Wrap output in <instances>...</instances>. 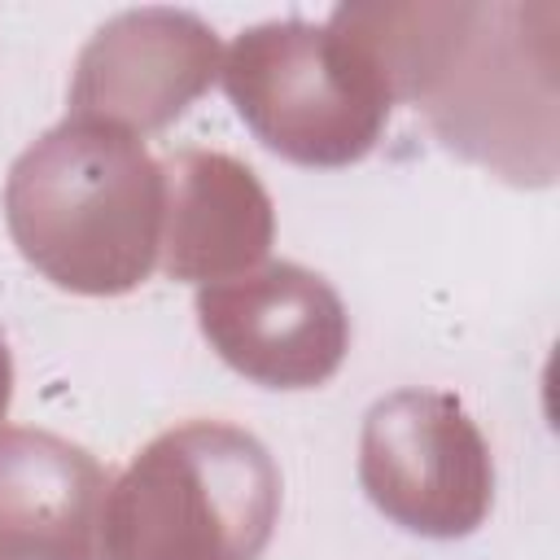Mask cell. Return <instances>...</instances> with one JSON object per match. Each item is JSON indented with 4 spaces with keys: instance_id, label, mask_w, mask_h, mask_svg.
<instances>
[{
    "instance_id": "6da1fadb",
    "label": "cell",
    "mask_w": 560,
    "mask_h": 560,
    "mask_svg": "<svg viewBox=\"0 0 560 560\" xmlns=\"http://www.w3.org/2000/svg\"><path fill=\"white\" fill-rule=\"evenodd\" d=\"M332 18L446 149L521 188L556 179L560 9L551 0H368L337 4Z\"/></svg>"
},
{
    "instance_id": "7a4b0ae2",
    "label": "cell",
    "mask_w": 560,
    "mask_h": 560,
    "mask_svg": "<svg viewBox=\"0 0 560 560\" xmlns=\"http://www.w3.org/2000/svg\"><path fill=\"white\" fill-rule=\"evenodd\" d=\"M162 162L118 127L66 118L18 153L4 223L18 254L57 289L118 298L162 254Z\"/></svg>"
},
{
    "instance_id": "3957f363",
    "label": "cell",
    "mask_w": 560,
    "mask_h": 560,
    "mask_svg": "<svg viewBox=\"0 0 560 560\" xmlns=\"http://www.w3.org/2000/svg\"><path fill=\"white\" fill-rule=\"evenodd\" d=\"M280 516L271 451L223 420L158 433L105 499V560H258Z\"/></svg>"
},
{
    "instance_id": "277c9868",
    "label": "cell",
    "mask_w": 560,
    "mask_h": 560,
    "mask_svg": "<svg viewBox=\"0 0 560 560\" xmlns=\"http://www.w3.org/2000/svg\"><path fill=\"white\" fill-rule=\"evenodd\" d=\"M219 79L254 136L298 166L368 158L394 109L381 66L332 13L324 26L284 18L241 31Z\"/></svg>"
},
{
    "instance_id": "5b68a950",
    "label": "cell",
    "mask_w": 560,
    "mask_h": 560,
    "mask_svg": "<svg viewBox=\"0 0 560 560\" xmlns=\"http://www.w3.org/2000/svg\"><path fill=\"white\" fill-rule=\"evenodd\" d=\"M363 494L424 538L472 534L494 499L490 446L472 416L438 389H398L363 416Z\"/></svg>"
},
{
    "instance_id": "8992f818",
    "label": "cell",
    "mask_w": 560,
    "mask_h": 560,
    "mask_svg": "<svg viewBox=\"0 0 560 560\" xmlns=\"http://www.w3.org/2000/svg\"><path fill=\"white\" fill-rule=\"evenodd\" d=\"M197 324L232 372L267 389H315L350 350V315L337 289L298 262L201 284Z\"/></svg>"
},
{
    "instance_id": "52a82bcc",
    "label": "cell",
    "mask_w": 560,
    "mask_h": 560,
    "mask_svg": "<svg viewBox=\"0 0 560 560\" xmlns=\"http://www.w3.org/2000/svg\"><path fill=\"white\" fill-rule=\"evenodd\" d=\"M223 66L219 35L188 9H127L79 52L70 118H92L127 136L175 122Z\"/></svg>"
},
{
    "instance_id": "ba28073f",
    "label": "cell",
    "mask_w": 560,
    "mask_h": 560,
    "mask_svg": "<svg viewBox=\"0 0 560 560\" xmlns=\"http://www.w3.org/2000/svg\"><path fill=\"white\" fill-rule=\"evenodd\" d=\"M109 472L48 429H0V551L13 560H105Z\"/></svg>"
},
{
    "instance_id": "9c48e42d",
    "label": "cell",
    "mask_w": 560,
    "mask_h": 560,
    "mask_svg": "<svg viewBox=\"0 0 560 560\" xmlns=\"http://www.w3.org/2000/svg\"><path fill=\"white\" fill-rule=\"evenodd\" d=\"M162 271L171 280H232L254 271L276 236V210L258 175L214 149H179L162 162Z\"/></svg>"
},
{
    "instance_id": "30bf717a",
    "label": "cell",
    "mask_w": 560,
    "mask_h": 560,
    "mask_svg": "<svg viewBox=\"0 0 560 560\" xmlns=\"http://www.w3.org/2000/svg\"><path fill=\"white\" fill-rule=\"evenodd\" d=\"M9 398H13V359H9V346L0 337V420L9 416Z\"/></svg>"
},
{
    "instance_id": "8fae6325",
    "label": "cell",
    "mask_w": 560,
    "mask_h": 560,
    "mask_svg": "<svg viewBox=\"0 0 560 560\" xmlns=\"http://www.w3.org/2000/svg\"><path fill=\"white\" fill-rule=\"evenodd\" d=\"M0 560H13V556H4V551H0Z\"/></svg>"
}]
</instances>
